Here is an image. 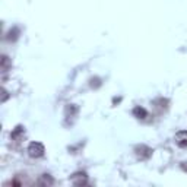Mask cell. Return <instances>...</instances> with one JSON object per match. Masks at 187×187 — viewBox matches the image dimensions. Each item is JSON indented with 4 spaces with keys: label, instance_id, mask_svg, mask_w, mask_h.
<instances>
[{
    "label": "cell",
    "instance_id": "obj_1",
    "mask_svg": "<svg viewBox=\"0 0 187 187\" xmlns=\"http://www.w3.org/2000/svg\"><path fill=\"white\" fill-rule=\"evenodd\" d=\"M28 155L31 158H40L44 155V146L40 142H32L29 146H28Z\"/></svg>",
    "mask_w": 187,
    "mask_h": 187
},
{
    "label": "cell",
    "instance_id": "obj_2",
    "mask_svg": "<svg viewBox=\"0 0 187 187\" xmlns=\"http://www.w3.org/2000/svg\"><path fill=\"white\" fill-rule=\"evenodd\" d=\"M175 143L180 148L187 146V130H181V132L175 134Z\"/></svg>",
    "mask_w": 187,
    "mask_h": 187
},
{
    "label": "cell",
    "instance_id": "obj_3",
    "mask_svg": "<svg viewBox=\"0 0 187 187\" xmlns=\"http://www.w3.org/2000/svg\"><path fill=\"white\" fill-rule=\"evenodd\" d=\"M72 183H73V184H78V186H80V184H86V183H88L86 174H85V173H76V174H73V177H72Z\"/></svg>",
    "mask_w": 187,
    "mask_h": 187
},
{
    "label": "cell",
    "instance_id": "obj_4",
    "mask_svg": "<svg viewBox=\"0 0 187 187\" xmlns=\"http://www.w3.org/2000/svg\"><path fill=\"white\" fill-rule=\"evenodd\" d=\"M133 113H134V116H138L139 119H145V117H146V110L142 107H136L133 110Z\"/></svg>",
    "mask_w": 187,
    "mask_h": 187
},
{
    "label": "cell",
    "instance_id": "obj_5",
    "mask_svg": "<svg viewBox=\"0 0 187 187\" xmlns=\"http://www.w3.org/2000/svg\"><path fill=\"white\" fill-rule=\"evenodd\" d=\"M38 183L40 184H53V180L48 177V174H42V178L38 180Z\"/></svg>",
    "mask_w": 187,
    "mask_h": 187
},
{
    "label": "cell",
    "instance_id": "obj_6",
    "mask_svg": "<svg viewBox=\"0 0 187 187\" xmlns=\"http://www.w3.org/2000/svg\"><path fill=\"white\" fill-rule=\"evenodd\" d=\"M3 70H5V72L7 70V57L6 56L3 57Z\"/></svg>",
    "mask_w": 187,
    "mask_h": 187
},
{
    "label": "cell",
    "instance_id": "obj_7",
    "mask_svg": "<svg viewBox=\"0 0 187 187\" xmlns=\"http://www.w3.org/2000/svg\"><path fill=\"white\" fill-rule=\"evenodd\" d=\"M183 168H184V170H186V171H187V165H186V162L183 164Z\"/></svg>",
    "mask_w": 187,
    "mask_h": 187
}]
</instances>
